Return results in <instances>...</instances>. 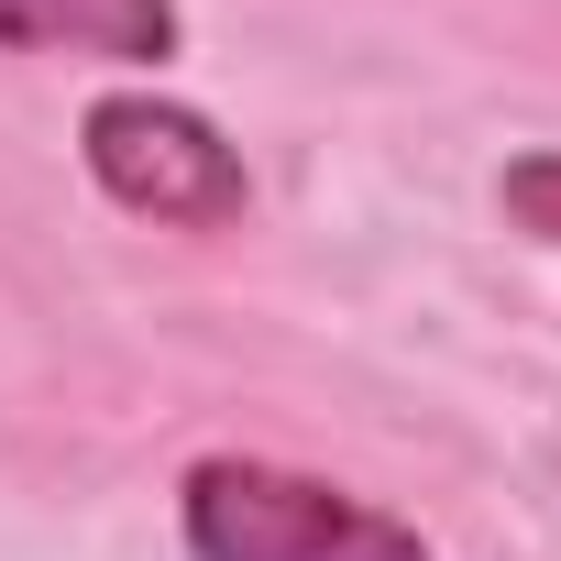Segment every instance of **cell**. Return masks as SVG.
I'll list each match as a JSON object with an SVG mask.
<instances>
[{
    "label": "cell",
    "instance_id": "3",
    "mask_svg": "<svg viewBox=\"0 0 561 561\" xmlns=\"http://www.w3.org/2000/svg\"><path fill=\"white\" fill-rule=\"evenodd\" d=\"M0 45L165 67V56H176V0H0Z\"/></svg>",
    "mask_w": 561,
    "mask_h": 561
},
{
    "label": "cell",
    "instance_id": "1",
    "mask_svg": "<svg viewBox=\"0 0 561 561\" xmlns=\"http://www.w3.org/2000/svg\"><path fill=\"white\" fill-rule=\"evenodd\" d=\"M187 550L198 561H430L419 528L386 506L287 473V462H198L187 473Z\"/></svg>",
    "mask_w": 561,
    "mask_h": 561
},
{
    "label": "cell",
    "instance_id": "4",
    "mask_svg": "<svg viewBox=\"0 0 561 561\" xmlns=\"http://www.w3.org/2000/svg\"><path fill=\"white\" fill-rule=\"evenodd\" d=\"M506 209H517L528 231H550V242H561V154H528V165L506 176Z\"/></svg>",
    "mask_w": 561,
    "mask_h": 561
},
{
    "label": "cell",
    "instance_id": "2",
    "mask_svg": "<svg viewBox=\"0 0 561 561\" xmlns=\"http://www.w3.org/2000/svg\"><path fill=\"white\" fill-rule=\"evenodd\" d=\"M89 176H100L122 209L165 220V231H220V220H242V198H253L242 154H231L198 111H176V100H154V89H111V100L89 111Z\"/></svg>",
    "mask_w": 561,
    "mask_h": 561
}]
</instances>
